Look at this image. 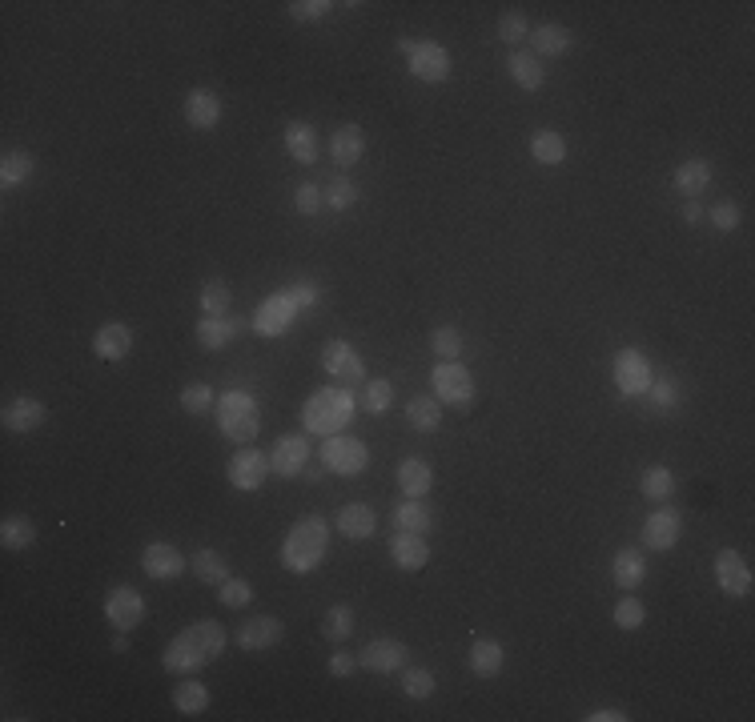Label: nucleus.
<instances>
[{"label": "nucleus", "mask_w": 755, "mask_h": 722, "mask_svg": "<svg viewBox=\"0 0 755 722\" xmlns=\"http://www.w3.org/2000/svg\"><path fill=\"white\" fill-rule=\"evenodd\" d=\"M221 650H225V630H221L217 622H193V626H185V630L165 646L161 666H165L169 674L185 678V674H197L201 666H209Z\"/></svg>", "instance_id": "f257e3e1"}, {"label": "nucleus", "mask_w": 755, "mask_h": 722, "mask_svg": "<svg viewBox=\"0 0 755 722\" xmlns=\"http://www.w3.org/2000/svg\"><path fill=\"white\" fill-rule=\"evenodd\" d=\"M326 550H330V526L318 514H310V518L294 522V530L286 534V542H282V566L290 574H314L322 566Z\"/></svg>", "instance_id": "f03ea898"}, {"label": "nucleus", "mask_w": 755, "mask_h": 722, "mask_svg": "<svg viewBox=\"0 0 755 722\" xmlns=\"http://www.w3.org/2000/svg\"><path fill=\"white\" fill-rule=\"evenodd\" d=\"M350 418H354V394L334 390V386L314 390L310 402L302 406V426H306V434H318V438L342 434L350 426Z\"/></svg>", "instance_id": "7ed1b4c3"}, {"label": "nucleus", "mask_w": 755, "mask_h": 722, "mask_svg": "<svg viewBox=\"0 0 755 722\" xmlns=\"http://www.w3.org/2000/svg\"><path fill=\"white\" fill-rule=\"evenodd\" d=\"M217 426H221V434L229 442L249 446V442L258 438V430H262V406H258V398L245 394V390H225L217 398Z\"/></svg>", "instance_id": "20e7f679"}, {"label": "nucleus", "mask_w": 755, "mask_h": 722, "mask_svg": "<svg viewBox=\"0 0 755 722\" xmlns=\"http://www.w3.org/2000/svg\"><path fill=\"white\" fill-rule=\"evenodd\" d=\"M322 466L330 470V474H342V478H358L366 466H370V450H366V442L362 438H354V434H330L326 442H322Z\"/></svg>", "instance_id": "39448f33"}, {"label": "nucleus", "mask_w": 755, "mask_h": 722, "mask_svg": "<svg viewBox=\"0 0 755 722\" xmlns=\"http://www.w3.org/2000/svg\"><path fill=\"white\" fill-rule=\"evenodd\" d=\"M322 370H326L334 382H342L346 390L366 386V361H362V353H358L346 337H334V341L322 345Z\"/></svg>", "instance_id": "423d86ee"}, {"label": "nucleus", "mask_w": 755, "mask_h": 722, "mask_svg": "<svg viewBox=\"0 0 755 722\" xmlns=\"http://www.w3.org/2000/svg\"><path fill=\"white\" fill-rule=\"evenodd\" d=\"M430 382H434V398H438L442 406L466 410V406L474 402V374H470L466 366H458V361H438L434 374H430Z\"/></svg>", "instance_id": "0eeeda50"}, {"label": "nucleus", "mask_w": 755, "mask_h": 722, "mask_svg": "<svg viewBox=\"0 0 755 722\" xmlns=\"http://www.w3.org/2000/svg\"><path fill=\"white\" fill-rule=\"evenodd\" d=\"M270 474H274V470H270V454H262V450H254V446H241V450L229 458V466H225L229 486H233V490H249V494L262 490Z\"/></svg>", "instance_id": "6e6552de"}, {"label": "nucleus", "mask_w": 755, "mask_h": 722, "mask_svg": "<svg viewBox=\"0 0 755 722\" xmlns=\"http://www.w3.org/2000/svg\"><path fill=\"white\" fill-rule=\"evenodd\" d=\"M310 458H314V450H310L306 434H282L270 450V470L278 478H302L310 470Z\"/></svg>", "instance_id": "1a4fd4ad"}, {"label": "nucleus", "mask_w": 755, "mask_h": 722, "mask_svg": "<svg viewBox=\"0 0 755 722\" xmlns=\"http://www.w3.org/2000/svg\"><path fill=\"white\" fill-rule=\"evenodd\" d=\"M651 382H655V378H651V361H647V353H639V349H631V345L615 353V386H619L623 398H639V394H647Z\"/></svg>", "instance_id": "9d476101"}, {"label": "nucleus", "mask_w": 755, "mask_h": 722, "mask_svg": "<svg viewBox=\"0 0 755 722\" xmlns=\"http://www.w3.org/2000/svg\"><path fill=\"white\" fill-rule=\"evenodd\" d=\"M406 61H410V73L426 85H442L450 81V53L434 41H410L406 49Z\"/></svg>", "instance_id": "9b49d317"}, {"label": "nucleus", "mask_w": 755, "mask_h": 722, "mask_svg": "<svg viewBox=\"0 0 755 722\" xmlns=\"http://www.w3.org/2000/svg\"><path fill=\"white\" fill-rule=\"evenodd\" d=\"M294 317H298L294 297H290L286 289H278V293H270V297L254 309V333H258V337H282V333L294 325Z\"/></svg>", "instance_id": "f8f14e48"}, {"label": "nucleus", "mask_w": 755, "mask_h": 722, "mask_svg": "<svg viewBox=\"0 0 755 722\" xmlns=\"http://www.w3.org/2000/svg\"><path fill=\"white\" fill-rule=\"evenodd\" d=\"M105 618H109V626L113 630H133V626H141V618H145V598L133 590V586H113L109 590V598H105Z\"/></svg>", "instance_id": "ddd939ff"}, {"label": "nucleus", "mask_w": 755, "mask_h": 722, "mask_svg": "<svg viewBox=\"0 0 755 722\" xmlns=\"http://www.w3.org/2000/svg\"><path fill=\"white\" fill-rule=\"evenodd\" d=\"M141 570L153 582H173V578L185 574V554L173 542H149L145 554H141Z\"/></svg>", "instance_id": "4468645a"}, {"label": "nucleus", "mask_w": 755, "mask_h": 722, "mask_svg": "<svg viewBox=\"0 0 755 722\" xmlns=\"http://www.w3.org/2000/svg\"><path fill=\"white\" fill-rule=\"evenodd\" d=\"M715 582L727 598H743L751 594V566L743 562V554L735 550H719L715 554Z\"/></svg>", "instance_id": "2eb2a0df"}, {"label": "nucleus", "mask_w": 755, "mask_h": 722, "mask_svg": "<svg viewBox=\"0 0 755 722\" xmlns=\"http://www.w3.org/2000/svg\"><path fill=\"white\" fill-rule=\"evenodd\" d=\"M406 658H410V650H406L402 638H374V642L358 654V662H362L366 670H374V674H394V670L406 666Z\"/></svg>", "instance_id": "dca6fc26"}, {"label": "nucleus", "mask_w": 755, "mask_h": 722, "mask_svg": "<svg viewBox=\"0 0 755 722\" xmlns=\"http://www.w3.org/2000/svg\"><path fill=\"white\" fill-rule=\"evenodd\" d=\"M45 418H49V406H45L41 398H29V394L13 398V402L5 406V414H0L5 430H13V434H33V430L45 426Z\"/></svg>", "instance_id": "f3484780"}, {"label": "nucleus", "mask_w": 755, "mask_h": 722, "mask_svg": "<svg viewBox=\"0 0 755 722\" xmlns=\"http://www.w3.org/2000/svg\"><path fill=\"white\" fill-rule=\"evenodd\" d=\"M282 634H286L282 618L258 614V618H249V622L237 630V646H241V650H270V646L282 642Z\"/></svg>", "instance_id": "a211bd4d"}, {"label": "nucleus", "mask_w": 755, "mask_h": 722, "mask_svg": "<svg viewBox=\"0 0 755 722\" xmlns=\"http://www.w3.org/2000/svg\"><path fill=\"white\" fill-rule=\"evenodd\" d=\"M93 353L101 361H125L133 353V329L125 321H105L97 333H93Z\"/></svg>", "instance_id": "6ab92c4d"}, {"label": "nucleus", "mask_w": 755, "mask_h": 722, "mask_svg": "<svg viewBox=\"0 0 755 722\" xmlns=\"http://www.w3.org/2000/svg\"><path fill=\"white\" fill-rule=\"evenodd\" d=\"M245 325H254V321H245V317H201L197 321V345L209 349V353H217L237 333H245Z\"/></svg>", "instance_id": "aec40b11"}, {"label": "nucleus", "mask_w": 755, "mask_h": 722, "mask_svg": "<svg viewBox=\"0 0 755 722\" xmlns=\"http://www.w3.org/2000/svg\"><path fill=\"white\" fill-rule=\"evenodd\" d=\"M185 121L193 125V129H217V121H221V97L213 93V89H205V85H197V89H189L185 93Z\"/></svg>", "instance_id": "412c9836"}, {"label": "nucleus", "mask_w": 755, "mask_h": 722, "mask_svg": "<svg viewBox=\"0 0 755 722\" xmlns=\"http://www.w3.org/2000/svg\"><path fill=\"white\" fill-rule=\"evenodd\" d=\"M390 558L398 570H422L430 562V546H426V534H410V530H394L390 538Z\"/></svg>", "instance_id": "4be33fe9"}, {"label": "nucleus", "mask_w": 755, "mask_h": 722, "mask_svg": "<svg viewBox=\"0 0 755 722\" xmlns=\"http://www.w3.org/2000/svg\"><path fill=\"white\" fill-rule=\"evenodd\" d=\"M466 662H470L474 678H498L502 666H507V646H502L498 638H474Z\"/></svg>", "instance_id": "5701e85b"}, {"label": "nucleus", "mask_w": 755, "mask_h": 722, "mask_svg": "<svg viewBox=\"0 0 755 722\" xmlns=\"http://www.w3.org/2000/svg\"><path fill=\"white\" fill-rule=\"evenodd\" d=\"M338 530H342V538H350V542L374 538V534H378V514H374V506H366V502H346V506L338 510Z\"/></svg>", "instance_id": "b1692460"}, {"label": "nucleus", "mask_w": 755, "mask_h": 722, "mask_svg": "<svg viewBox=\"0 0 755 722\" xmlns=\"http://www.w3.org/2000/svg\"><path fill=\"white\" fill-rule=\"evenodd\" d=\"M683 534V518L675 510H655L647 522H643V546L647 550H671Z\"/></svg>", "instance_id": "393cba45"}, {"label": "nucleus", "mask_w": 755, "mask_h": 722, "mask_svg": "<svg viewBox=\"0 0 755 722\" xmlns=\"http://www.w3.org/2000/svg\"><path fill=\"white\" fill-rule=\"evenodd\" d=\"M535 49V57H563V53H571V45H575V37H571V29L567 25H559V21H543L539 29H531V37H527Z\"/></svg>", "instance_id": "a878e982"}, {"label": "nucleus", "mask_w": 755, "mask_h": 722, "mask_svg": "<svg viewBox=\"0 0 755 722\" xmlns=\"http://www.w3.org/2000/svg\"><path fill=\"white\" fill-rule=\"evenodd\" d=\"M671 185H675V193H679V197L695 201V197H699V193H707V185H711V161H703V157H687V161L675 169Z\"/></svg>", "instance_id": "bb28decb"}, {"label": "nucleus", "mask_w": 755, "mask_h": 722, "mask_svg": "<svg viewBox=\"0 0 755 722\" xmlns=\"http://www.w3.org/2000/svg\"><path fill=\"white\" fill-rule=\"evenodd\" d=\"M507 73L515 77V85L519 89H527V93H539L543 89V81H547V69H543V61L531 53V49H515L511 53V61H507Z\"/></svg>", "instance_id": "cd10ccee"}, {"label": "nucleus", "mask_w": 755, "mask_h": 722, "mask_svg": "<svg viewBox=\"0 0 755 722\" xmlns=\"http://www.w3.org/2000/svg\"><path fill=\"white\" fill-rule=\"evenodd\" d=\"M282 141H286V153L298 165H314L318 161V133H314L310 121H290L286 133H282Z\"/></svg>", "instance_id": "c85d7f7f"}, {"label": "nucleus", "mask_w": 755, "mask_h": 722, "mask_svg": "<svg viewBox=\"0 0 755 722\" xmlns=\"http://www.w3.org/2000/svg\"><path fill=\"white\" fill-rule=\"evenodd\" d=\"M362 153H366V133H362V125H342V129L330 137V157H334V165L350 169V165L362 161Z\"/></svg>", "instance_id": "c756f323"}, {"label": "nucleus", "mask_w": 755, "mask_h": 722, "mask_svg": "<svg viewBox=\"0 0 755 722\" xmlns=\"http://www.w3.org/2000/svg\"><path fill=\"white\" fill-rule=\"evenodd\" d=\"M611 578H615V586L619 590H635V586H643V578H647V558L635 550V546H627V550H619L615 554V562H611Z\"/></svg>", "instance_id": "7c9ffc66"}, {"label": "nucleus", "mask_w": 755, "mask_h": 722, "mask_svg": "<svg viewBox=\"0 0 755 722\" xmlns=\"http://www.w3.org/2000/svg\"><path fill=\"white\" fill-rule=\"evenodd\" d=\"M398 486H402L406 498H426L430 486H434L430 462H422V458H402V466H398Z\"/></svg>", "instance_id": "2f4dec72"}, {"label": "nucleus", "mask_w": 755, "mask_h": 722, "mask_svg": "<svg viewBox=\"0 0 755 722\" xmlns=\"http://www.w3.org/2000/svg\"><path fill=\"white\" fill-rule=\"evenodd\" d=\"M406 422H410L418 434H434V430L442 426V402H438L434 394H418V398H410V406H406Z\"/></svg>", "instance_id": "473e14b6"}, {"label": "nucleus", "mask_w": 755, "mask_h": 722, "mask_svg": "<svg viewBox=\"0 0 755 722\" xmlns=\"http://www.w3.org/2000/svg\"><path fill=\"white\" fill-rule=\"evenodd\" d=\"M189 570H193V574H197L205 586H221V582L233 574V570H229V562H225V554H217L213 546H201V550L189 558Z\"/></svg>", "instance_id": "72a5a7b5"}, {"label": "nucleus", "mask_w": 755, "mask_h": 722, "mask_svg": "<svg viewBox=\"0 0 755 722\" xmlns=\"http://www.w3.org/2000/svg\"><path fill=\"white\" fill-rule=\"evenodd\" d=\"M37 542V522L29 514H9L0 522V546L5 550H29Z\"/></svg>", "instance_id": "f704fd0d"}, {"label": "nucleus", "mask_w": 755, "mask_h": 722, "mask_svg": "<svg viewBox=\"0 0 755 722\" xmlns=\"http://www.w3.org/2000/svg\"><path fill=\"white\" fill-rule=\"evenodd\" d=\"M531 157L539 165H563L567 161V141L555 133V129H535L531 137Z\"/></svg>", "instance_id": "c9c22d12"}, {"label": "nucleus", "mask_w": 755, "mask_h": 722, "mask_svg": "<svg viewBox=\"0 0 755 722\" xmlns=\"http://www.w3.org/2000/svg\"><path fill=\"white\" fill-rule=\"evenodd\" d=\"M430 518H434V510H430L422 498H406V502L394 510V530L426 534V530H430Z\"/></svg>", "instance_id": "e433bc0d"}, {"label": "nucleus", "mask_w": 755, "mask_h": 722, "mask_svg": "<svg viewBox=\"0 0 755 722\" xmlns=\"http://www.w3.org/2000/svg\"><path fill=\"white\" fill-rule=\"evenodd\" d=\"M33 169H37L33 153H25V149H9L5 157H0V185L13 189V185H21V181H29Z\"/></svg>", "instance_id": "4c0bfd02"}, {"label": "nucleus", "mask_w": 755, "mask_h": 722, "mask_svg": "<svg viewBox=\"0 0 755 722\" xmlns=\"http://www.w3.org/2000/svg\"><path fill=\"white\" fill-rule=\"evenodd\" d=\"M173 706H177L181 714H189V718H193V714H205V710H209V686H205V682H193V678L185 674V682L173 690Z\"/></svg>", "instance_id": "58836bf2"}, {"label": "nucleus", "mask_w": 755, "mask_h": 722, "mask_svg": "<svg viewBox=\"0 0 755 722\" xmlns=\"http://www.w3.org/2000/svg\"><path fill=\"white\" fill-rule=\"evenodd\" d=\"M639 490H643V498H651V502H667V498L675 494V474H671L667 466H647L643 478H639Z\"/></svg>", "instance_id": "ea45409f"}, {"label": "nucleus", "mask_w": 755, "mask_h": 722, "mask_svg": "<svg viewBox=\"0 0 755 722\" xmlns=\"http://www.w3.org/2000/svg\"><path fill=\"white\" fill-rule=\"evenodd\" d=\"M354 634V610L350 606H330L326 614H322V638L326 642H346Z\"/></svg>", "instance_id": "a19ab883"}, {"label": "nucleus", "mask_w": 755, "mask_h": 722, "mask_svg": "<svg viewBox=\"0 0 755 722\" xmlns=\"http://www.w3.org/2000/svg\"><path fill=\"white\" fill-rule=\"evenodd\" d=\"M181 406H185V414L205 418V414L217 406V390H213L209 382H189V386L181 390Z\"/></svg>", "instance_id": "79ce46f5"}, {"label": "nucleus", "mask_w": 755, "mask_h": 722, "mask_svg": "<svg viewBox=\"0 0 755 722\" xmlns=\"http://www.w3.org/2000/svg\"><path fill=\"white\" fill-rule=\"evenodd\" d=\"M229 301H233V293H229V285L221 277H209L201 285V309H205V317H225Z\"/></svg>", "instance_id": "37998d69"}, {"label": "nucleus", "mask_w": 755, "mask_h": 722, "mask_svg": "<svg viewBox=\"0 0 755 722\" xmlns=\"http://www.w3.org/2000/svg\"><path fill=\"white\" fill-rule=\"evenodd\" d=\"M430 349L438 353V361H458L462 349H466V341H462V333H458L454 325H438V329L430 333Z\"/></svg>", "instance_id": "c03bdc74"}, {"label": "nucleus", "mask_w": 755, "mask_h": 722, "mask_svg": "<svg viewBox=\"0 0 755 722\" xmlns=\"http://www.w3.org/2000/svg\"><path fill=\"white\" fill-rule=\"evenodd\" d=\"M217 598H221V606H229V610H241V606H249L254 602V586H249L245 578H225L221 586H217Z\"/></svg>", "instance_id": "a18cd8bd"}, {"label": "nucleus", "mask_w": 755, "mask_h": 722, "mask_svg": "<svg viewBox=\"0 0 755 722\" xmlns=\"http://www.w3.org/2000/svg\"><path fill=\"white\" fill-rule=\"evenodd\" d=\"M362 406H366L370 414H386V410L394 406V382H390V378H374V382H366Z\"/></svg>", "instance_id": "49530a36"}, {"label": "nucleus", "mask_w": 755, "mask_h": 722, "mask_svg": "<svg viewBox=\"0 0 755 722\" xmlns=\"http://www.w3.org/2000/svg\"><path fill=\"white\" fill-rule=\"evenodd\" d=\"M402 694H406V698H418V702L430 698V694H434V674H430L426 666H410V670L402 674Z\"/></svg>", "instance_id": "de8ad7c7"}, {"label": "nucleus", "mask_w": 755, "mask_h": 722, "mask_svg": "<svg viewBox=\"0 0 755 722\" xmlns=\"http://www.w3.org/2000/svg\"><path fill=\"white\" fill-rule=\"evenodd\" d=\"M322 197L330 201V209L346 213V209L358 201V185H354V181H346V177H334V181L326 185V193H322Z\"/></svg>", "instance_id": "09e8293b"}, {"label": "nucleus", "mask_w": 755, "mask_h": 722, "mask_svg": "<svg viewBox=\"0 0 755 722\" xmlns=\"http://www.w3.org/2000/svg\"><path fill=\"white\" fill-rule=\"evenodd\" d=\"M647 622V610H643V602L635 598V594H627L619 606H615V626L619 630H639Z\"/></svg>", "instance_id": "8fccbe9b"}, {"label": "nucleus", "mask_w": 755, "mask_h": 722, "mask_svg": "<svg viewBox=\"0 0 755 722\" xmlns=\"http://www.w3.org/2000/svg\"><path fill=\"white\" fill-rule=\"evenodd\" d=\"M498 37L507 41V45H523V41L531 37L527 17H523V13H502V21H498Z\"/></svg>", "instance_id": "3c124183"}, {"label": "nucleus", "mask_w": 755, "mask_h": 722, "mask_svg": "<svg viewBox=\"0 0 755 722\" xmlns=\"http://www.w3.org/2000/svg\"><path fill=\"white\" fill-rule=\"evenodd\" d=\"M290 9V17L294 21H322V17H330V0H294V5H286Z\"/></svg>", "instance_id": "603ef678"}, {"label": "nucleus", "mask_w": 755, "mask_h": 722, "mask_svg": "<svg viewBox=\"0 0 755 722\" xmlns=\"http://www.w3.org/2000/svg\"><path fill=\"white\" fill-rule=\"evenodd\" d=\"M294 209H298L302 217H314V213L322 209V189H318L314 181L298 185V193H294Z\"/></svg>", "instance_id": "864d4df0"}, {"label": "nucleus", "mask_w": 755, "mask_h": 722, "mask_svg": "<svg viewBox=\"0 0 755 722\" xmlns=\"http://www.w3.org/2000/svg\"><path fill=\"white\" fill-rule=\"evenodd\" d=\"M647 390H651V402H655L659 410H675V402H679V382H675V378H659V382H651Z\"/></svg>", "instance_id": "5fc2aeb1"}, {"label": "nucleus", "mask_w": 755, "mask_h": 722, "mask_svg": "<svg viewBox=\"0 0 755 722\" xmlns=\"http://www.w3.org/2000/svg\"><path fill=\"white\" fill-rule=\"evenodd\" d=\"M711 225L719 229V233H731L735 225H739V205H731V201H719V205H711Z\"/></svg>", "instance_id": "6e6d98bb"}, {"label": "nucleus", "mask_w": 755, "mask_h": 722, "mask_svg": "<svg viewBox=\"0 0 755 722\" xmlns=\"http://www.w3.org/2000/svg\"><path fill=\"white\" fill-rule=\"evenodd\" d=\"M286 293L294 297V305H298V309H310V305H318V297H322V289H318L314 281H294Z\"/></svg>", "instance_id": "4d7b16f0"}, {"label": "nucleus", "mask_w": 755, "mask_h": 722, "mask_svg": "<svg viewBox=\"0 0 755 722\" xmlns=\"http://www.w3.org/2000/svg\"><path fill=\"white\" fill-rule=\"evenodd\" d=\"M354 666H358V662H354L346 650H334V654H330V674H334V678H350Z\"/></svg>", "instance_id": "13d9d810"}, {"label": "nucleus", "mask_w": 755, "mask_h": 722, "mask_svg": "<svg viewBox=\"0 0 755 722\" xmlns=\"http://www.w3.org/2000/svg\"><path fill=\"white\" fill-rule=\"evenodd\" d=\"M587 718H591V722H627V714L615 710V706H599V710H591Z\"/></svg>", "instance_id": "bf43d9fd"}, {"label": "nucleus", "mask_w": 755, "mask_h": 722, "mask_svg": "<svg viewBox=\"0 0 755 722\" xmlns=\"http://www.w3.org/2000/svg\"><path fill=\"white\" fill-rule=\"evenodd\" d=\"M699 217H703V209H699L695 201H687V205H683V221H687V225H695Z\"/></svg>", "instance_id": "052dcab7"}, {"label": "nucleus", "mask_w": 755, "mask_h": 722, "mask_svg": "<svg viewBox=\"0 0 755 722\" xmlns=\"http://www.w3.org/2000/svg\"><path fill=\"white\" fill-rule=\"evenodd\" d=\"M113 650H117V654H125V650H129V638H125V630H117V634H113Z\"/></svg>", "instance_id": "680f3d73"}]
</instances>
